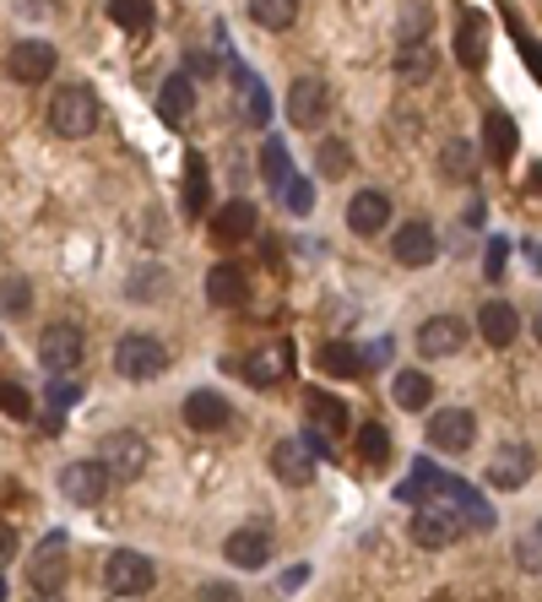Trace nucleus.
<instances>
[{
    "label": "nucleus",
    "mask_w": 542,
    "mask_h": 602,
    "mask_svg": "<svg viewBox=\"0 0 542 602\" xmlns=\"http://www.w3.org/2000/svg\"><path fill=\"white\" fill-rule=\"evenodd\" d=\"M245 293H250V282H245V271L234 267V261H217V267L206 271V299H212L217 310L245 304Z\"/></svg>",
    "instance_id": "22"
},
{
    "label": "nucleus",
    "mask_w": 542,
    "mask_h": 602,
    "mask_svg": "<svg viewBox=\"0 0 542 602\" xmlns=\"http://www.w3.org/2000/svg\"><path fill=\"white\" fill-rule=\"evenodd\" d=\"M527 483H532V445H521V440L499 445L494 462H488V488L516 494V488H527Z\"/></svg>",
    "instance_id": "11"
},
{
    "label": "nucleus",
    "mask_w": 542,
    "mask_h": 602,
    "mask_svg": "<svg viewBox=\"0 0 542 602\" xmlns=\"http://www.w3.org/2000/svg\"><path fill=\"white\" fill-rule=\"evenodd\" d=\"M467 347V321L462 315H429L423 326H418V353L423 358H451V353H462Z\"/></svg>",
    "instance_id": "14"
},
{
    "label": "nucleus",
    "mask_w": 542,
    "mask_h": 602,
    "mask_svg": "<svg viewBox=\"0 0 542 602\" xmlns=\"http://www.w3.org/2000/svg\"><path fill=\"white\" fill-rule=\"evenodd\" d=\"M76 397H82V386H76L71 375H55V386L44 391V401H50V418H44V429H55L71 407H76Z\"/></svg>",
    "instance_id": "33"
},
{
    "label": "nucleus",
    "mask_w": 542,
    "mask_h": 602,
    "mask_svg": "<svg viewBox=\"0 0 542 602\" xmlns=\"http://www.w3.org/2000/svg\"><path fill=\"white\" fill-rule=\"evenodd\" d=\"M304 412H310L315 434H326V440L347 429V407H342V397H332V391H310V397H304Z\"/></svg>",
    "instance_id": "25"
},
{
    "label": "nucleus",
    "mask_w": 542,
    "mask_h": 602,
    "mask_svg": "<svg viewBox=\"0 0 542 602\" xmlns=\"http://www.w3.org/2000/svg\"><path fill=\"white\" fill-rule=\"evenodd\" d=\"M277 196H282V206H288V212H293V217H310V206H315V185H310V180H299V174H293V180H288V185H282V191H277Z\"/></svg>",
    "instance_id": "40"
},
{
    "label": "nucleus",
    "mask_w": 542,
    "mask_h": 602,
    "mask_svg": "<svg viewBox=\"0 0 542 602\" xmlns=\"http://www.w3.org/2000/svg\"><path fill=\"white\" fill-rule=\"evenodd\" d=\"M315 169H321L326 180H342V174L353 169V152H347L342 141H321V147H315Z\"/></svg>",
    "instance_id": "38"
},
{
    "label": "nucleus",
    "mask_w": 542,
    "mask_h": 602,
    "mask_svg": "<svg viewBox=\"0 0 542 602\" xmlns=\"http://www.w3.org/2000/svg\"><path fill=\"white\" fill-rule=\"evenodd\" d=\"M315 456H321V451H315L310 440H293V434H288V440L271 445V472H277L288 488H304V483L315 477Z\"/></svg>",
    "instance_id": "12"
},
{
    "label": "nucleus",
    "mask_w": 542,
    "mask_h": 602,
    "mask_svg": "<svg viewBox=\"0 0 542 602\" xmlns=\"http://www.w3.org/2000/svg\"><path fill=\"white\" fill-rule=\"evenodd\" d=\"M516 559H521V570H532V576H542V533L532 527V533L516 542Z\"/></svg>",
    "instance_id": "41"
},
{
    "label": "nucleus",
    "mask_w": 542,
    "mask_h": 602,
    "mask_svg": "<svg viewBox=\"0 0 542 602\" xmlns=\"http://www.w3.org/2000/svg\"><path fill=\"white\" fill-rule=\"evenodd\" d=\"M532 191H542V169H538V174H532Z\"/></svg>",
    "instance_id": "50"
},
{
    "label": "nucleus",
    "mask_w": 542,
    "mask_h": 602,
    "mask_svg": "<svg viewBox=\"0 0 542 602\" xmlns=\"http://www.w3.org/2000/svg\"><path fill=\"white\" fill-rule=\"evenodd\" d=\"M532 336H538V347H542V304H538V315H532Z\"/></svg>",
    "instance_id": "49"
},
{
    "label": "nucleus",
    "mask_w": 542,
    "mask_h": 602,
    "mask_svg": "<svg viewBox=\"0 0 542 602\" xmlns=\"http://www.w3.org/2000/svg\"><path fill=\"white\" fill-rule=\"evenodd\" d=\"M505 256H510V250L494 239V245H488V277H499V271H505Z\"/></svg>",
    "instance_id": "45"
},
{
    "label": "nucleus",
    "mask_w": 542,
    "mask_h": 602,
    "mask_svg": "<svg viewBox=\"0 0 542 602\" xmlns=\"http://www.w3.org/2000/svg\"><path fill=\"white\" fill-rule=\"evenodd\" d=\"M538 533H542V522H538Z\"/></svg>",
    "instance_id": "53"
},
{
    "label": "nucleus",
    "mask_w": 542,
    "mask_h": 602,
    "mask_svg": "<svg viewBox=\"0 0 542 602\" xmlns=\"http://www.w3.org/2000/svg\"><path fill=\"white\" fill-rule=\"evenodd\" d=\"M185 423H191L196 434H217V429L234 423V401L223 397V391H191V397H185Z\"/></svg>",
    "instance_id": "17"
},
{
    "label": "nucleus",
    "mask_w": 542,
    "mask_h": 602,
    "mask_svg": "<svg viewBox=\"0 0 542 602\" xmlns=\"http://www.w3.org/2000/svg\"><path fill=\"white\" fill-rule=\"evenodd\" d=\"M109 483H115V477H109V467H104L98 456H93V462H66V467H61V494H66L71 505H98V499L109 494Z\"/></svg>",
    "instance_id": "10"
},
{
    "label": "nucleus",
    "mask_w": 542,
    "mask_h": 602,
    "mask_svg": "<svg viewBox=\"0 0 542 602\" xmlns=\"http://www.w3.org/2000/svg\"><path fill=\"white\" fill-rule=\"evenodd\" d=\"M109 22L126 33H147L152 28V0H109Z\"/></svg>",
    "instance_id": "31"
},
{
    "label": "nucleus",
    "mask_w": 542,
    "mask_h": 602,
    "mask_svg": "<svg viewBox=\"0 0 542 602\" xmlns=\"http://www.w3.org/2000/svg\"><path fill=\"white\" fill-rule=\"evenodd\" d=\"M261 180H267L271 191H282V185L293 180V158H288L282 141H267V147H261Z\"/></svg>",
    "instance_id": "32"
},
{
    "label": "nucleus",
    "mask_w": 542,
    "mask_h": 602,
    "mask_svg": "<svg viewBox=\"0 0 542 602\" xmlns=\"http://www.w3.org/2000/svg\"><path fill=\"white\" fill-rule=\"evenodd\" d=\"M152 559L147 553H136V548H115L109 559H104V592L109 598H141L147 587H152Z\"/></svg>",
    "instance_id": "3"
},
{
    "label": "nucleus",
    "mask_w": 542,
    "mask_h": 602,
    "mask_svg": "<svg viewBox=\"0 0 542 602\" xmlns=\"http://www.w3.org/2000/svg\"><path fill=\"white\" fill-rule=\"evenodd\" d=\"M158 115H163L169 126H185V120L196 115V82H191L185 71L163 76V87H158Z\"/></svg>",
    "instance_id": "20"
},
{
    "label": "nucleus",
    "mask_w": 542,
    "mask_h": 602,
    "mask_svg": "<svg viewBox=\"0 0 542 602\" xmlns=\"http://www.w3.org/2000/svg\"><path fill=\"white\" fill-rule=\"evenodd\" d=\"M185 66L196 71V76H206V71H212V61H206V55H196V50H191V61H185Z\"/></svg>",
    "instance_id": "47"
},
{
    "label": "nucleus",
    "mask_w": 542,
    "mask_h": 602,
    "mask_svg": "<svg viewBox=\"0 0 542 602\" xmlns=\"http://www.w3.org/2000/svg\"><path fill=\"white\" fill-rule=\"evenodd\" d=\"M212 234H217L223 245H239V239H250V234H256V206H250V201H228V206L212 217Z\"/></svg>",
    "instance_id": "23"
},
{
    "label": "nucleus",
    "mask_w": 542,
    "mask_h": 602,
    "mask_svg": "<svg viewBox=\"0 0 542 602\" xmlns=\"http://www.w3.org/2000/svg\"><path fill=\"white\" fill-rule=\"evenodd\" d=\"M223 553H228V565H239V570H261L271 565V533L256 522V527H239V533L223 542Z\"/></svg>",
    "instance_id": "18"
},
{
    "label": "nucleus",
    "mask_w": 542,
    "mask_h": 602,
    "mask_svg": "<svg viewBox=\"0 0 542 602\" xmlns=\"http://www.w3.org/2000/svg\"><path fill=\"white\" fill-rule=\"evenodd\" d=\"M391 397H397L402 412H423V407L434 401V380H429L423 369H402V375L391 380Z\"/></svg>",
    "instance_id": "26"
},
{
    "label": "nucleus",
    "mask_w": 542,
    "mask_h": 602,
    "mask_svg": "<svg viewBox=\"0 0 542 602\" xmlns=\"http://www.w3.org/2000/svg\"><path fill=\"white\" fill-rule=\"evenodd\" d=\"M82 358H87L82 326H71V321H55V326H44V336H39V364H44L50 375H71Z\"/></svg>",
    "instance_id": "5"
},
{
    "label": "nucleus",
    "mask_w": 542,
    "mask_h": 602,
    "mask_svg": "<svg viewBox=\"0 0 542 602\" xmlns=\"http://www.w3.org/2000/svg\"><path fill=\"white\" fill-rule=\"evenodd\" d=\"M0 598H6V581H0Z\"/></svg>",
    "instance_id": "52"
},
{
    "label": "nucleus",
    "mask_w": 542,
    "mask_h": 602,
    "mask_svg": "<svg viewBox=\"0 0 542 602\" xmlns=\"http://www.w3.org/2000/svg\"><path fill=\"white\" fill-rule=\"evenodd\" d=\"M538 271H542V250H538Z\"/></svg>",
    "instance_id": "51"
},
{
    "label": "nucleus",
    "mask_w": 542,
    "mask_h": 602,
    "mask_svg": "<svg viewBox=\"0 0 542 602\" xmlns=\"http://www.w3.org/2000/svg\"><path fill=\"white\" fill-rule=\"evenodd\" d=\"M477 332H483L488 347H510V342L521 336V315H516V304H505V299L483 304V310H477Z\"/></svg>",
    "instance_id": "21"
},
{
    "label": "nucleus",
    "mask_w": 542,
    "mask_h": 602,
    "mask_svg": "<svg viewBox=\"0 0 542 602\" xmlns=\"http://www.w3.org/2000/svg\"><path fill=\"white\" fill-rule=\"evenodd\" d=\"M250 17L267 28V33H288L299 22V0H250Z\"/></svg>",
    "instance_id": "30"
},
{
    "label": "nucleus",
    "mask_w": 542,
    "mask_h": 602,
    "mask_svg": "<svg viewBox=\"0 0 542 602\" xmlns=\"http://www.w3.org/2000/svg\"><path fill=\"white\" fill-rule=\"evenodd\" d=\"M239 82H245V120L256 126V131H267V120H271V98H267V87L250 76V71H239Z\"/></svg>",
    "instance_id": "35"
},
{
    "label": "nucleus",
    "mask_w": 542,
    "mask_h": 602,
    "mask_svg": "<svg viewBox=\"0 0 542 602\" xmlns=\"http://www.w3.org/2000/svg\"><path fill=\"white\" fill-rule=\"evenodd\" d=\"M98 462L109 467V477H115V483H131V477H141V472H147L152 451H147V440H141L136 429H115V434H104V451H98Z\"/></svg>",
    "instance_id": "4"
},
{
    "label": "nucleus",
    "mask_w": 542,
    "mask_h": 602,
    "mask_svg": "<svg viewBox=\"0 0 542 602\" xmlns=\"http://www.w3.org/2000/svg\"><path fill=\"white\" fill-rule=\"evenodd\" d=\"M115 369H120L126 380H158V375L169 369V347H163L158 336H147V332L120 336V347H115Z\"/></svg>",
    "instance_id": "2"
},
{
    "label": "nucleus",
    "mask_w": 542,
    "mask_h": 602,
    "mask_svg": "<svg viewBox=\"0 0 542 602\" xmlns=\"http://www.w3.org/2000/svg\"><path fill=\"white\" fill-rule=\"evenodd\" d=\"M11 553H17V537H11V527H6V522H0V565H6V559H11Z\"/></svg>",
    "instance_id": "46"
},
{
    "label": "nucleus",
    "mask_w": 542,
    "mask_h": 602,
    "mask_svg": "<svg viewBox=\"0 0 542 602\" xmlns=\"http://www.w3.org/2000/svg\"><path fill=\"white\" fill-rule=\"evenodd\" d=\"M28 602H66V598H61V592H33Z\"/></svg>",
    "instance_id": "48"
},
{
    "label": "nucleus",
    "mask_w": 542,
    "mask_h": 602,
    "mask_svg": "<svg viewBox=\"0 0 542 602\" xmlns=\"http://www.w3.org/2000/svg\"><path fill=\"white\" fill-rule=\"evenodd\" d=\"M391 256L402 261V267H434V256H440V239H434V228L423 223V217H412L406 228H397V239H391Z\"/></svg>",
    "instance_id": "15"
},
{
    "label": "nucleus",
    "mask_w": 542,
    "mask_h": 602,
    "mask_svg": "<svg viewBox=\"0 0 542 602\" xmlns=\"http://www.w3.org/2000/svg\"><path fill=\"white\" fill-rule=\"evenodd\" d=\"M0 412H11V418H28V412H33V397H28L22 386L0 380Z\"/></svg>",
    "instance_id": "42"
},
{
    "label": "nucleus",
    "mask_w": 542,
    "mask_h": 602,
    "mask_svg": "<svg viewBox=\"0 0 542 602\" xmlns=\"http://www.w3.org/2000/svg\"><path fill=\"white\" fill-rule=\"evenodd\" d=\"M66 533H50L39 548H33V559H28V587L33 592H66Z\"/></svg>",
    "instance_id": "6"
},
{
    "label": "nucleus",
    "mask_w": 542,
    "mask_h": 602,
    "mask_svg": "<svg viewBox=\"0 0 542 602\" xmlns=\"http://www.w3.org/2000/svg\"><path fill=\"white\" fill-rule=\"evenodd\" d=\"M397 71H402L406 82H429V76H434V50H429L423 39H402V50H397Z\"/></svg>",
    "instance_id": "29"
},
{
    "label": "nucleus",
    "mask_w": 542,
    "mask_h": 602,
    "mask_svg": "<svg viewBox=\"0 0 542 602\" xmlns=\"http://www.w3.org/2000/svg\"><path fill=\"white\" fill-rule=\"evenodd\" d=\"M6 71H11L22 87H33V82H50V76H55V44H44V39H22V44H11Z\"/></svg>",
    "instance_id": "13"
},
{
    "label": "nucleus",
    "mask_w": 542,
    "mask_h": 602,
    "mask_svg": "<svg viewBox=\"0 0 542 602\" xmlns=\"http://www.w3.org/2000/svg\"><path fill=\"white\" fill-rule=\"evenodd\" d=\"M386 223H391V196H386V191H358V196L347 201V228H353L358 239L386 234Z\"/></svg>",
    "instance_id": "16"
},
{
    "label": "nucleus",
    "mask_w": 542,
    "mask_h": 602,
    "mask_svg": "<svg viewBox=\"0 0 542 602\" xmlns=\"http://www.w3.org/2000/svg\"><path fill=\"white\" fill-rule=\"evenodd\" d=\"M196 602H239V587H228V581H206V587H196Z\"/></svg>",
    "instance_id": "43"
},
{
    "label": "nucleus",
    "mask_w": 542,
    "mask_h": 602,
    "mask_svg": "<svg viewBox=\"0 0 542 602\" xmlns=\"http://www.w3.org/2000/svg\"><path fill=\"white\" fill-rule=\"evenodd\" d=\"M326 109H332V93H326V82H315V76H299V82L288 87V120H293L299 131H321V126H326Z\"/></svg>",
    "instance_id": "9"
},
{
    "label": "nucleus",
    "mask_w": 542,
    "mask_h": 602,
    "mask_svg": "<svg viewBox=\"0 0 542 602\" xmlns=\"http://www.w3.org/2000/svg\"><path fill=\"white\" fill-rule=\"evenodd\" d=\"M440 169H445V180H473V147L467 141H445Z\"/></svg>",
    "instance_id": "39"
},
{
    "label": "nucleus",
    "mask_w": 542,
    "mask_h": 602,
    "mask_svg": "<svg viewBox=\"0 0 542 602\" xmlns=\"http://www.w3.org/2000/svg\"><path fill=\"white\" fill-rule=\"evenodd\" d=\"M98 93L87 82H66L55 98H50V131L66 136V141H82V136L98 131Z\"/></svg>",
    "instance_id": "1"
},
{
    "label": "nucleus",
    "mask_w": 542,
    "mask_h": 602,
    "mask_svg": "<svg viewBox=\"0 0 542 602\" xmlns=\"http://www.w3.org/2000/svg\"><path fill=\"white\" fill-rule=\"evenodd\" d=\"M358 456H364L369 467H386V462H391V434H386L380 423H364V429H358Z\"/></svg>",
    "instance_id": "36"
},
{
    "label": "nucleus",
    "mask_w": 542,
    "mask_h": 602,
    "mask_svg": "<svg viewBox=\"0 0 542 602\" xmlns=\"http://www.w3.org/2000/svg\"><path fill=\"white\" fill-rule=\"evenodd\" d=\"M239 375L250 380V386H282L288 375H293V342H261V347H250L245 353V364H239Z\"/></svg>",
    "instance_id": "7"
},
{
    "label": "nucleus",
    "mask_w": 542,
    "mask_h": 602,
    "mask_svg": "<svg viewBox=\"0 0 542 602\" xmlns=\"http://www.w3.org/2000/svg\"><path fill=\"white\" fill-rule=\"evenodd\" d=\"M28 310H33L28 277H6V282H0V315H28Z\"/></svg>",
    "instance_id": "37"
},
{
    "label": "nucleus",
    "mask_w": 542,
    "mask_h": 602,
    "mask_svg": "<svg viewBox=\"0 0 542 602\" xmlns=\"http://www.w3.org/2000/svg\"><path fill=\"white\" fill-rule=\"evenodd\" d=\"M321 369H326V375H337V380H353V375H364V347L326 342V347H321Z\"/></svg>",
    "instance_id": "28"
},
{
    "label": "nucleus",
    "mask_w": 542,
    "mask_h": 602,
    "mask_svg": "<svg viewBox=\"0 0 542 602\" xmlns=\"http://www.w3.org/2000/svg\"><path fill=\"white\" fill-rule=\"evenodd\" d=\"M473 440H477V418L467 407H440V412L429 418V445H434V451L462 456V451H473Z\"/></svg>",
    "instance_id": "8"
},
{
    "label": "nucleus",
    "mask_w": 542,
    "mask_h": 602,
    "mask_svg": "<svg viewBox=\"0 0 542 602\" xmlns=\"http://www.w3.org/2000/svg\"><path fill=\"white\" fill-rule=\"evenodd\" d=\"M456 533H462V522H456L451 510H440V505L412 510V542H418V548H451Z\"/></svg>",
    "instance_id": "19"
},
{
    "label": "nucleus",
    "mask_w": 542,
    "mask_h": 602,
    "mask_svg": "<svg viewBox=\"0 0 542 602\" xmlns=\"http://www.w3.org/2000/svg\"><path fill=\"white\" fill-rule=\"evenodd\" d=\"M206 201H212V174H206L202 158H191V163H185V206H191V212L202 217Z\"/></svg>",
    "instance_id": "34"
},
{
    "label": "nucleus",
    "mask_w": 542,
    "mask_h": 602,
    "mask_svg": "<svg viewBox=\"0 0 542 602\" xmlns=\"http://www.w3.org/2000/svg\"><path fill=\"white\" fill-rule=\"evenodd\" d=\"M402 28H406V39H423V33H429V6H423V0H418V6H406Z\"/></svg>",
    "instance_id": "44"
},
{
    "label": "nucleus",
    "mask_w": 542,
    "mask_h": 602,
    "mask_svg": "<svg viewBox=\"0 0 542 602\" xmlns=\"http://www.w3.org/2000/svg\"><path fill=\"white\" fill-rule=\"evenodd\" d=\"M456 55H462L467 71H483V61H488V28H483L477 11H467L462 28H456Z\"/></svg>",
    "instance_id": "24"
},
{
    "label": "nucleus",
    "mask_w": 542,
    "mask_h": 602,
    "mask_svg": "<svg viewBox=\"0 0 542 602\" xmlns=\"http://www.w3.org/2000/svg\"><path fill=\"white\" fill-rule=\"evenodd\" d=\"M483 152H488L494 163H510V158H516V120H510V115L494 109V115L483 120Z\"/></svg>",
    "instance_id": "27"
}]
</instances>
